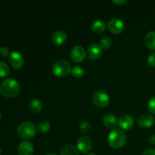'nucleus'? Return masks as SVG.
<instances>
[{
  "label": "nucleus",
  "mask_w": 155,
  "mask_h": 155,
  "mask_svg": "<svg viewBox=\"0 0 155 155\" xmlns=\"http://www.w3.org/2000/svg\"><path fill=\"white\" fill-rule=\"evenodd\" d=\"M53 74L57 77H64L68 75L71 72V64L65 60H58L53 64L52 66Z\"/></svg>",
  "instance_id": "20e7f679"
},
{
  "label": "nucleus",
  "mask_w": 155,
  "mask_h": 155,
  "mask_svg": "<svg viewBox=\"0 0 155 155\" xmlns=\"http://www.w3.org/2000/svg\"><path fill=\"white\" fill-rule=\"evenodd\" d=\"M18 155H33L34 153L33 145L29 141H24L18 146Z\"/></svg>",
  "instance_id": "f8f14e48"
},
{
  "label": "nucleus",
  "mask_w": 155,
  "mask_h": 155,
  "mask_svg": "<svg viewBox=\"0 0 155 155\" xmlns=\"http://www.w3.org/2000/svg\"><path fill=\"white\" fill-rule=\"evenodd\" d=\"M145 43L149 49L155 50V31H149L145 35Z\"/></svg>",
  "instance_id": "dca6fc26"
},
{
  "label": "nucleus",
  "mask_w": 155,
  "mask_h": 155,
  "mask_svg": "<svg viewBox=\"0 0 155 155\" xmlns=\"http://www.w3.org/2000/svg\"><path fill=\"white\" fill-rule=\"evenodd\" d=\"M126 0H113V2L114 3H116V4H118V5H122L124 4V3L126 2Z\"/></svg>",
  "instance_id": "c756f323"
},
{
  "label": "nucleus",
  "mask_w": 155,
  "mask_h": 155,
  "mask_svg": "<svg viewBox=\"0 0 155 155\" xmlns=\"http://www.w3.org/2000/svg\"><path fill=\"white\" fill-rule=\"evenodd\" d=\"M29 109L34 114L39 113L42 109V102L38 99H33L29 104Z\"/></svg>",
  "instance_id": "6ab92c4d"
},
{
  "label": "nucleus",
  "mask_w": 155,
  "mask_h": 155,
  "mask_svg": "<svg viewBox=\"0 0 155 155\" xmlns=\"http://www.w3.org/2000/svg\"><path fill=\"white\" fill-rule=\"evenodd\" d=\"M106 25L104 21H101V20H98V21H94L91 26V29L92 31L95 33H101L105 30Z\"/></svg>",
  "instance_id": "f3484780"
},
{
  "label": "nucleus",
  "mask_w": 155,
  "mask_h": 155,
  "mask_svg": "<svg viewBox=\"0 0 155 155\" xmlns=\"http://www.w3.org/2000/svg\"><path fill=\"white\" fill-rule=\"evenodd\" d=\"M127 142V136L123 130L114 129L112 130L107 137V142L111 148L117 149L125 145Z\"/></svg>",
  "instance_id": "f03ea898"
},
{
  "label": "nucleus",
  "mask_w": 155,
  "mask_h": 155,
  "mask_svg": "<svg viewBox=\"0 0 155 155\" xmlns=\"http://www.w3.org/2000/svg\"><path fill=\"white\" fill-rule=\"evenodd\" d=\"M103 123L106 127L111 129L115 128L118 124V121L116 117L112 114H107L104 115L103 117Z\"/></svg>",
  "instance_id": "2eb2a0df"
},
{
  "label": "nucleus",
  "mask_w": 155,
  "mask_h": 155,
  "mask_svg": "<svg viewBox=\"0 0 155 155\" xmlns=\"http://www.w3.org/2000/svg\"><path fill=\"white\" fill-rule=\"evenodd\" d=\"M148 142L151 145H155V134L151 135L148 137Z\"/></svg>",
  "instance_id": "c85d7f7f"
},
{
  "label": "nucleus",
  "mask_w": 155,
  "mask_h": 155,
  "mask_svg": "<svg viewBox=\"0 0 155 155\" xmlns=\"http://www.w3.org/2000/svg\"><path fill=\"white\" fill-rule=\"evenodd\" d=\"M77 146L79 151L82 153H87L91 150L92 146V140L87 136H82L77 140Z\"/></svg>",
  "instance_id": "9d476101"
},
{
  "label": "nucleus",
  "mask_w": 155,
  "mask_h": 155,
  "mask_svg": "<svg viewBox=\"0 0 155 155\" xmlns=\"http://www.w3.org/2000/svg\"><path fill=\"white\" fill-rule=\"evenodd\" d=\"M9 53V50L6 47H0V56L1 57H7Z\"/></svg>",
  "instance_id": "bb28decb"
},
{
  "label": "nucleus",
  "mask_w": 155,
  "mask_h": 155,
  "mask_svg": "<svg viewBox=\"0 0 155 155\" xmlns=\"http://www.w3.org/2000/svg\"><path fill=\"white\" fill-rule=\"evenodd\" d=\"M101 53H102V48L101 45L95 42L89 45L86 55L89 60H96L101 55Z\"/></svg>",
  "instance_id": "6e6552de"
},
{
  "label": "nucleus",
  "mask_w": 155,
  "mask_h": 155,
  "mask_svg": "<svg viewBox=\"0 0 155 155\" xmlns=\"http://www.w3.org/2000/svg\"><path fill=\"white\" fill-rule=\"evenodd\" d=\"M107 29L109 31L114 34H119L124 30V24L119 18H112L107 24Z\"/></svg>",
  "instance_id": "423d86ee"
},
{
  "label": "nucleus",
  "mask_w": 155,
  "mask_h": 155,
  "mask_svg": "<svg viewBox=\"0 0 155 155\" xmlns=\"http://www.w3.org/2000/svg\"><path fill=\"white\" fill-rule=\"evenodd\" d=\"M36 133V127L30 121H24L18 127V135L23 139H32L35 136Z\"/></svg>",
  "instance_id": "7ed1b4c3"
},
{
  "label": "nucleus",
  "mask_w": 155,
  "mask_h": 155,
  "mask_svg": "<svg viewBox=\"0 0 155 155\" xmlns=\"http://www.w3.org/2000/svg\"><path fill=\"white\" fill-rule=\"evenodd\" d=\"M112 40L109 36H104L100 40V45L102 48H104V49H107V48H110V45H111Z\"/></svg>",
  "instance_id": "5701e85b"
},
{
  "label": "nucleus",
  "mask_w": 155,
  "mask_h": 155,
  "mask_svg": "<svg viewBox=\"0 0 155 155\" xmlns=\"http://www.w3.org/2000/svg\"><path fill=\"white\" fill-rule=\"evenodd\" d=\"M0 154H1V149H0Z\"/></svg>",
  "instance_id": "72a5a7b5"
},
{
  "label": "nucleus",
  "mask_w": 155,
  "mask_h": 155,
  "mask_svg": "<svg viewBox=\"0 0 155 155\" xmlns=\"http://www.w3.org/2000/svg\"><path fill=\"white\" fill-rule=\"evenodd\" d=\"M60 155H79L78 151L71 145H65L61 148Z\"/></svg>",
  "instance_id": "a211bd4d"
},
{
  "label": "nucleus",
  "mask_w": 155,
  "mask_h": 155,
  "mask_svg": "<svg viewBox=\"0 0 155 155\" xmlns=\"http://www.w3.org/2000/svg\"><path fill=\"white\" fill-rule=\"evenodd\" d=\"M90 124L87 120L81 121L80 125H79V129H80V131L82 133H88L89 131V130H90Z\"/></svg>",
  "instance_id": "b1692460"
},
{
  "label": "nucleus",
  "mask_w": 155,
  "mask_h": 155,
  "mask_svg": "<svg viewBox=\"0 0 155 155\" xmlns=\"http://www.w3.org/2000/svg\"><path fill=\"white\" fill-rule=\"evenodd\" d=\"M86 155H96L95 154V153H92V152H90V153H88Z\"/></svg>",
  "instance_id": "2f4dec72"
},
{
  "label": "nucleus",
  "mask_w": 155,
  "mask_h": 155,
  "mask_svg": "<svg viewBox=\"0 0 155 155\" xmlns=\"http://www.w3.org/2000/svg\"><path fill=\"white\" fill-rule=\"evenodd\" d=\"M51 129V124L48 121L42 120L38 124L37 130L39 133H45Z\"/></svg>",
  "instance_id": "aec40b11"
},
{
  "label": "nucleus",
  "mask_w": 155,
  "mask_h": 155,
  "mask_svg": "<svg viewBox=\"0 0 155 155\" xmlns=\"http://www.w3.org/2000/svg\"><path fill=\"white\" fill-rule=\"evenodd\" d=\"M67 38L66 33L63 30H57L51 35V41L55 45H62L67 41Z\"/></svg>",
  "instance_id": "4468645a"
},
{
  "label": "nucleus",
  "mask_w": 155,
  "mask_h": 155,
  "mask_svg": "<svg viewBox=\"0 0 155 155\" xmlns=\"http://www.w3.org/2000/svg\"><path fill=\"white\" fill-rule=\"evenodd\" d=\"M20 92V85L14 79H6L0 84V92L7 98L15 97Z\"/></svg>",
  "instance_id": "f257e3e1"
},
{
  "label": "nucleus",
  "mask_w": 155,
  "mask_h": 155,
  "mask_svg": "<svg viewBox=\"0 0 155 155\" xmlns=\"http://www.w3.org/2000/svg\"><path fill=\"white\" fill-rule=\"evenodd\" d=\"M45 155H57L55 153H53V152H48L46 153Z\"/></svg>",
  "instance_id": "7c9ffc66"
},
{
  "label": "nucleus",
  "mask_w": 155,
  "mask_h": 155,
  "mask_svg": "<svg viewBox=\"0 0 155 155\" xmlns=\"http://www.w3.org/2000/svg\"><path fill=\"white\" fill-rule=\"evenodd\" d=\"M10 72L8 65L6 63L2 61H0V77H7Z\"/></svg>",
  "instance_id": "4be33fe9"
},
{
  "label": "nucleus",
  "mask_w": 155,
  "mask_h": 155,
  "mask_svg": "<svg viewBox=\"0 0 155 155\" xmlns=\"http://www.w3.org/2000/svg\"><path fill=\"white\" fill-rule=\"evenodd\" d=\"M71 58L73 61L77 63H80L84 61L85 58L86 56V51L84 48L81 45H76L71 50Z\"/></svg>",
  "instance_id": "1a4fd4ad"
},
{
  "label": "nucleus",
  "mask_w": 155,
  "mask_h": 155,
  "mask_svg": "<svg viewBox=\"0 0 155 155\" xmlns=\"http://www.w3.org/2000/svg\"><path fill=\"white\" fill-rule=\"evenodd\" d=\"M142 155H155V149L152 148H148L143 152Z\"/></svg>",
  "instance_id": "cd10ccee"
},
{
  "label": "nucleus",
  "mask_w": 155,
  "mask_h": 155,
  "mask_svg": "<svg viewBox=\"0 0 155 155\" xmlns=\"http://www.w3.org/2000/svg\"><path fill=\"white\" fill-rule=\"evenodd\" d=\"M9 63L12 68L15 69H19L23 66L24 63V57L18 51H12L9 54Z\"/></svg>",
  "instance_id": "0eeeda50"
},
{
  "label": "nucleus",
  "mask_w": 155,
  "mask_h": 155,
  "mask_svg": "<svg viewBox=\"0 0 155 155\" xmlns=\"http://www.w3.org/2000/svg\"><path fill=\"white\" fill-rule=\"evenodd\" d=\"M118 125L122 130H129L134 126V120L130 115L124 114L121 116L118 120Z\"/></svg>",
  "instance_id": "ddd939ff"
},
{
  "label": "nucleus",
  "mask_w": 155,
  "mask_h": 155,
  "mask_svg": "<svg viewBox=\"0 0 155 155\" xmlns=\"http://www.w3.org/2000/svg\"><path fill=\"white\" fill-rule=\"evenodd\" d=\"M137 124L142 128H149L154 124V118L149 114H143L138 118Z\"/></svg>",
  "instance_id": "9b49d317"
},
{
  "label": "nucleus",
  "mask_w": 155,
  "mask_h": 155,
  "mask_svg": "<svg viewBox=\"0 0 155 155\" xmlns=\"http://www.w3.org/2000/svg\"><path fill=\"white\" fill-rule=\"evenodd\" d=\"M92 102L97 107H107L110 103V96L104 91H97L92 95Z\"/></svg>",
  "instance_id": "39448f33"
},
{
  "label": "nucleus",
  "mask_w": 155,
  "mask_h": 155,
  "mask_svg": "<svg viewBox=\"0 0 155 155\" xmlns=\"http://www.w3.org/2000/svg\"><path fill=\"white\" fill-rule=\"evenodd\" d=\"M148 63L151 67L155 68V51L149 54L148 57Z\"/></svg>",
  "instance_id": "a878e982"
},
{
  "label": "nucleus",
  "mask_w": 155,
  "mask_h": 155,
  "mask_svg": "<svg viewBox=\"0 0 155 155\" xmlns=\"http://www.w3.org/2000/svg\"><path fill=\"white\" fill-rule=\"evenodd\" d=\"M0 119H1V114H0Z\"/></svg>",
  "instance_id": "473e14b6"
},
{
  "label": "nucleus",
  "mask_w": 155,
  "mask_h": 155,
  "mask_svg": "<svg viewBox=\"0 0 155 155\" xmlns=\"http://www.w3.org/2000/svg\"><path fill=\"white\" fill-rule=\"evenodd\" d=\"M84 69L81 66H74L71 68V74L75 78H80L84 74Z\"/></svg>",
  "instance_id": "412c9836"
},
{
  "label": "nucleus",
  "mask_w": 155,
  "mask_h": 155,
  "mask_svg": "<svg viewBox=\"0 0 155 155\" xmlns=\"http://www.w3.org/2000/svg\"><path fill=\"white\" fill-rule=\"evenodd\" d=\"M148 110L153 114H155V96H153L148 102Z\"/></svg>",
  "instance_id": "393cba45"
}]
</instances>
